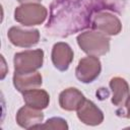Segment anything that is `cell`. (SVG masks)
I'll return each mask as SVG.
<instances>
[{"instance_id":"cell-15","label":"cell","mask_w":130,"mask_h":130,"mask_svg":"<svg viewBox=\"0 0 130 130\" xmlns=\"http://www.w3.org/2000/svg\"><path fill=\"white\" fill-rule=\"evenodd\" d=\"M35 129H54V130H67L68 125L66 121L62 118H51L49 119L45 124L36 126Z\"/></svg>"},{"instance_id":"cell-4","label":"cell","mask_w":130,"mask_h":130,"mask_svg":"<svg viewBox=\"0 0 130 130\" xmlns=\"http://www.w3.org/2000/svg\"><path fill=\"white\" fill-rule=\"evenodd\" d=\"M44 52L41 49L27 50L16 53L14 55L13 63L15 72H34L43 65Z\"/></svg>"},{"instance_id":"cell-7","label":"cell","mask_w":130,"mask_h":130,"mask_svg":"<svg viewBox=\"0 0 130 130\" xmlns=\"http://www.w3.org/2000/svg\"><path fill=\"white\" fill-rule=\"evenodd\" d=\"M9 41L17 47H31L36 45L40 40V32L38 29L24 30L18 26H12L8 30Z\"/></svg>"},{"instance_id":"cell-11","label":"cell","mask_w":130,"mask_h":130,"mask_svg":"<svg viewBox=\"0 0 130 130\" xmlns=\"http://www.w3.org/2000/svg\"><path fill=\"white\" fill-rule=\"evenodd\" d=\"M110 87L113 91L112 103L117 107H125L130 98V89L127 81L122 77H114L110 81Z\"/></svg>"},{"instance_id":"cell-1","label":"cell","mask_w":130,"mask_h":130,"mask_svg":"<svg viewBox=\"0 0 130 130\" xmlns=\"http://www.w3.org/2000/svg\"><path fill=\"white\" fill-rule=\"evenodd\" d=\"M108 0H55L51 6L47 29L50 34L66 37L91 26L93 16L105 9L113 7Z\"/></svg>"},{"instance_id":"cell-17","label":"cell","mask_w":130,"mask_h":130,"mask_svg":"<svg viewBox=\"0 0 130 130\" xmlns=\"http://www.w3.org/2000/svg\"><path fill=\"white\" fill-rule=\"evenodd\" d=\"M19 3H22V4H25L26 2H38V1H41V0H17Z\"/></svg>"},{"instance_id":"cell-10","label":"cell","mask_w":130,"mask_h":130,"mask_svg":"<svg viewBox=\"0 0 130 130\" xmlns=\"http://www.w3.org/2000/svg\"><path fill=\"white\" fill-rule=\"evenodd\" d=\"M73 60V51L66 43L60 42L54 45L52 50V61L54 66L60 70L65 71L68 69Z\"/></svg>"},{"instance_id":"cell-12","label":"cell","mask_w":130,"mask_h":130,"mask_svg":"<svg viewBox=\"0 0 130 130\" xmlns=\"http://www.w3.org/2000/svg\"><path fill=\"white\" fill-rule=\"evenodd\" d=\"M13 84L18 91H25L32 89L42 84V75L39 72H14Z\"/></svg>"},{"instance_id":"cell-5","label":"cell","mask_w":130,"mask_h":130,"mask_svg":"<svg viewBox=\"0 0 130 130\" xmlns=\"http://www.w3.org/2000/svg\"><path fill=\"white\" fill-rule=\"evenodd\" d=\"M102 66L100 60L95 56H88L79 60L75 70V74L78 80L84 83L93 81L101 72Z\"/></svg>"},{"instance_id":"cell-13","label":"cell","mask_w":130,"mask_h":130,"mask_svg":"<svg viewBox=\"0 0 130 130\" xmlns=\"http://www.w3.org/2000/svg\"><path fill=\"white\" fill-rule=\"evenodd\" d=\"M85 98L77 88L69 87L63 90L59 95V104L63 110L74 111L77 110L84 102Z\"/></svg>"},{"instance_id":"cell-6","label":"cell","mask_w":130,"mask_h":130,"mask_svg":"<svg viewBox=\"0 0 130 130\" xmlns=\"http://www.w3.org/2000/svg\"><path fill=\"white\" fill-rule=\"evenodd\" d=\"M91 27L102 31L105 35L114 36L121 31L122 24L116 15L107 11H100L93 16Z\"/></svg>"},{"instance_id":"cell-8","label":"cell","mask_w":130,"mask_h":130,"mask_svg":"<svg viewBox=\"0 0 130 130\" xmlns=\"http://www.w3.org/2000/svg\"><path fill=\"white\" fill-rule=\"evenodd\" d=\"M77 117L82 123L90 126L99 125L104 120L103 112L91 101L86 99L77 109Z\"/></svg>"},{"instance_id":"cell-14","label":"cell","mask_w":130,"mask_h":130,"mask_svg":"<svg viewBox=\"0 0 130 130\" xmlns=\"http://www.w3.org/2000/svg\"><path fill=\"white\" fill-rule=\"evenodd\" d=\"M23 101L25 105L32 107L35 109H46L50 102V96L48 92L44 89H28L22 92Z\"/></svg>"},{"instance_id":"cell-16","label":"cell","mask_w":130,"mask_h":130,"mask_svg":"<svg viewBox=\"0 0 130 130\" xmlns=\"http://www.w3.org/2000/svg\"><path fill=\"white\" fill-rule=\"evenodd\" d=\"M125 108H126V111H125V117L126 118H129L130 119V98L128 99L126 105H125Z\"/></svg>"},{"instance_id":"cell-9","label":"cell","mask_w":130,"mask_h":130,"mask_svg":"<svg viewBox=\"0 0 130 130\" xmlns=\"http://www.w3.org/2000/svg\"><path fill=\"white\" fill-rule=\"evenodd\" d=\"M43 119L44 114L41 112V110L35 109L27 105L20 108L16 114L17 124L25 129H35L36 126L40 125Z\"/></svg>"},{"instance_id":"cell-2","label":"cell","mask_w":130,"mask_h":130,"mask_svg":"<svg viewBox=\"0 0 130 130\" xmlns=\"http://www.w3.org/2000/svg\"><path fill=\"white\" fill-rule=\"evenodd\" d=\"M78 46L83 52L91 56H101L108 53L110 49V39L105 34L87 30L77 37Z\"/></svg>"},{"instance_id":"cell-3","label":"cell","mask_w":130,"mask_h":130,"mask_svg":"<svg viewBox=\"0 0 130 130\" xmlns=\"http://www.w3.org/2000/svg\"><path fill=\"white\" fill-rule=\"evenodd\" d=\"M48 11L45 6L38 3H25L17 7L14 11V18L24 25L41 24L47 18Z\"/></svg>"}]
</instances>
